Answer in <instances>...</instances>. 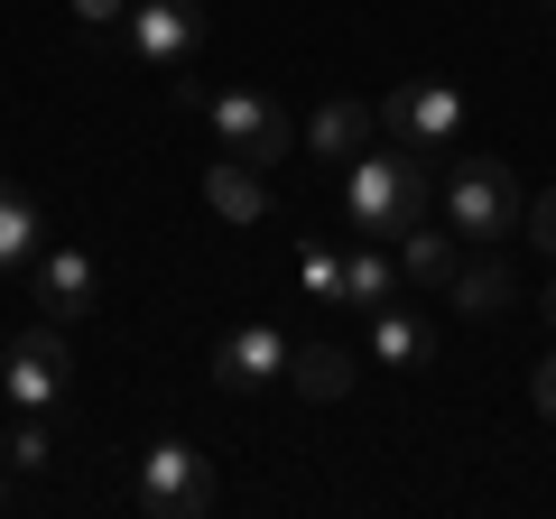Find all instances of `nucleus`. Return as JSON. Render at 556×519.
<instances>
[{
	"label": "nucleus",
	"instance_id": "1a4fd4ad",
	"mask_svg": "<svg viewBox=\"0 0 556 519\" xmlns=\"http://www.w3.org/2000/svg\"><path fill=\"white\" fill-rule=\"evenodd\" d=\"M93 298H102L93 251H38V306H47V325H84Z\"/></svg>",
	"mask_w": 556,
	"mask_h": 519
},
{
	"label": "nucleus",
	"instance_id": "f3484780",
	"mask_svg": "<svg viewBox=\"0 0 556 519\" xmlns=\"http://www.w3.org/2000/svg\"><path fill=\"white\" fill-rule=\"evenodd\" d=\"M390 288H399V269H390V251H380V241L343 251V306H390Z\"/></svg>",
	"mask_w": 556,
	"mask_h": 519
},
{
	"label": "nucleus",
	"instance_id": "39448f33",
	"mask_svg": "<svg viewBox=\"0 0 556 519\" xmlns=\"http://www.w3.org/2000/svg\"><path fill=\"white\" fill-rule=\"evenodd\" d=\"M0 390H10V408H38L47 418L75 390V343H65V325H20L10 353H0Z\"/></svg>",
	"mask_w": 556,
	"mask_h": 519
},
{
	"label": "nucleus",
	"instance_id": "412c9836",
	"mask_svg": "<svg viewBox=\"0 0 556 519\" xmlns=\"http://www.w3.org/2000/svg\"><path fill=\"white\" fill-rule=\"evenodd\" d=\"M529 400H538V418L556 427V353H547V362H538V371H529Z\"/></svg>",
	"mask_w": 556,
	"mask_h": 519
},
{
	"label": "nucleus",
	"instance_id": "b1692460",
	"mask_svg": "<svg viewBox=\"0 0 556 519\" xmlns=\"http://www.w3.org/2000/svg\"><path fill=\"white\" fill-rule=\"evenodd\" d=\"M538 316H547V325H556V279H547V288H538Z\"/></svg>",
	"mask_w": 556,
	"mask_h": 519
},
{
	"label": "nucleus",
	"instance_id": "f8f14e48",
	"mask_svg": "<svg viewBox=\"0 0 556 519\" xmlns=\"http://www.w3.org/2000/svg\"><path fill=\"white\" fill-rule=\"evenodd\" d=\"M204 204H214V214L241 232V223L269 214V186H260V167H251V159H214V167H204Z\"/></svg>",
	"mask_w": 556,
	"mask_h": 519
},
{
	"label": "nucleus",
	"instance_id": "2eb2a0df",
	"mask_svg": "<svg viewBox=\"0 0 556 519\" xmlns=\"http://www.w3.org/2000/svg\"><path fill=\"white\" fill-rule=\"evenodd\" d=\"M510 298H519V279L501 260H464L455 279H445V306H455V316H501Z\"/></svg>",
	"mask_w": 556,
	"mask_h": 519
},
{
	"label": "nucleus",
	"instance_id": "4468645a",
	"mask_svg": "<svg viewBox=\"0 0 556 519\" xmlns=\"http://www.w3.org/2000/svg\"><path fill=\"white\" fill-rule=\"evenodd\" d=\"M455 269H464L455 223H445V232H427V223H417V232H399V279H408V288H445Z\"/></svg>",
	"mask_w": 556,
	"mask_h": 519
},
{
	"label": "nucleus",
	"instance_id": "6e6552de",
	"mask_svg": "<svg viewBox=\"0 0 556 519\" xmlns=\"http://www.w3.org/2000/svg\"><path fill=\"white\" fill-rule=\"evenodd\" d=\"M214 380L241 390V400L269 390V380H288V334H278V325H232V334L214 343Z\"/></svg>",
	"mask_w": 556,
	"mask_h": 519
},
{
	"label": "nucleus",
	"instance_id": "393cba45",
	"mask_svg": "<svg viewBox=\"0 0 556 519\" xmlns=\"http://www.w3.org/2000/svg\"><path fill=\"white\" fill-rule=\"evenodd\" d=\"M547 20H556V0H547Z\"/></svg>",
	"mask_w": 556,
	"mask_h": 519
},
{
	"label": "nucleus",
	"instance_id": "9b49d317",
	"mask_svg": "<svg viewBox=\"0 0 556 519\" xmlns=\"http://www.w3.org/2000/svg\"><path fill=\"white\" fill-rule=\"evenodd\" d=\"M380 140V102H316V121H306V149L316 159H362V149Z\"/></svg>",
	"mask_w": 556,
	"mask_h": 519
},
{
	"label": "nucleus",
	"instance_id": "423d86ee",
	"mask_svg": "<svg viewBox=\"0 0 556 519\" xmlns=\"http://www.w3.org/2000/svg\"><path fill=\"white\" fill-rule=\"evenodd\" d=\"M223 501V482H214V464L195 455V445H149L139 455V510H159V519H204Z\"/></svg>",
	"mask_w": 556,
	"mask_h": 519
},
{
	"label": "nucleus",
	"instance_id": "dca6fc26",
	"mask_svg": "<svg viewBox=\"0 0 556 519\" xmlns=\"http://www.w3.org/2000/svg\"><path fill=\"white\" fill-rule=\"evenodd\" d=\"M28 260H38V204L0 177V279H10V269H28Z\"/></svg>",
	"mask_w": 556,
	"mask_h": 519
},
{
	"label": "nucleus",
	"instance_id": "6ab92c4d",
	"mask_svg": "<svg viewBox=\"0 0 556 519\" xmlns=\"http://www.w3.org/2000/svg\"><path fill=\"white\" fill-rule=\"evenodd\" d=\"M298 279H306V298H316V306H343V251H334V241H306V251H298Z\"/></svg>",
	"mask_w": 556,
	"mask_h": 519
},
{
	"label": "nucleus",
	"instance_id": "20e7f679",
	"mask_svg": "<svg viewBox=\"0 0 556 519\" xmlns=\"http://www.w3.org/2000/svg\"><path fill=\"white\" fill-rule=\"evenodd\" d=\"M380 140L390 149H408V159H455V140H464V93L455 84H408V93H390L380 102Z\"/></svg>",
	"mask_w": 556,
	"mask_h": 519
},
{
	"label": "nucleus",
	"instance_id": "9d476101",
	"mask_svg": "<svg viewBox=\"0 0 556 519\" xmlns=\"http://www.w3.org/2000/svg\"><path fill=\"white\" fill-rule=\"evenodd\" d=\"M445 343H437V325L417 316V306H371V362L380 371H427Z\"/></svg>",
	"mask_w": 556,
	"mask_h": 519
},
{
	"label": "nucleus",
	"instance_id": "aec40b11",
	"mask_svg": "<svg viewBox=\"0 0 556 519\" xmlns=\"http://www.w3.org/2000/svg\"><path fill=\"white\" fill-rule=\"evenodd\" d=\"M519 232H529L538 251L556 260V186H538V195H529V223H519Z\"/></svg>",
	"mask_w": 556,
	"mask_h": 519
},
{
	"label": "nucleus",
	"instance_id": "ddd939ff",
	"mask_svg": "<svg viewBox=\"0 0 556 519\" xmlns=\"http://www.w3.org/2000/svg\"><path fill=\"white\" fill-rule=\"evenodd\" d=\"M288 390L316 400V408L353 400V353H343V343H306V353H288Z\"/></svg>",
	"mask_w": 556,
	"mask_h": 519
},
{
	"label": "nucleus",
	"instance_id": "a211bd4d",
	"mask_svg": "<svg viewBox=\"0 0 556 519\" xmlns=\"http://www.w3.org/2000/svg\"><path fill=\"white\" fill-rule=\"evenodd\" d=\"M0 464H10V473H47V464H56V445H47L38 408H20V418L0 427Z\"/></svg>",
	"mask_w": 556,
	"mask_h": 519
},
{
	"label": "nucleus",
	"instance_id": "4be33fe9",
	"mask_svg": "<svg viewBox=\"0 0 556 519\" xmlns=\"http://www.w3.org/2000/svg\"><path fill=\"white\" fill-rule=\"evenodd\" d=\"M75 10H84L93 28H102V20H130V0H75Z\"/></svg>",
	"mask_w": 556,
	"mask_h": 519
},
{
	"label": "nucleus",
	"instance_id": "5701e85b",
	"mask_svg": "<svg viewBox=\"0 0 556 519\" xmlns=\"http://www.w3.org/2000/svg\"><path fill=\"white\" fill-rule=\"evenodd\" d=\"M10 501H20V473H10V464H0V519H10Z\"/></svg>",
	"mask_w": 556,
	"mask_h": 519
},
{
	"label": "nucleus",
	"instance_id": "f257e3e1",
	"mask_svg": "<svg viewBox=\"0 0 556 519\" xmlns=\"http://www.w3.org/2000/svg\"><path fill=\"white\" fill-rule=\"evenodd\" d=\"M343 214H353L362 241H399L427 223V159H408V149H362L353 177H343Z\"/></svg>",
	"mask_w": 556,
	"mask_h": 519
},
{
	"label": "nucleus",
	"instance_id": "0eeeda50",
	"mask_svg": "<svg viewBox=\"0 0 556 519\" xmlns=\"http://www.w3.org/2000/svg\"><path fill=\"white\" fill-rule=\"evenodd\" d=\"M195 47H204V10L195 0H139L130 10V56L139 65H167V75H177Z\"/></svg>",
	"mask_w": 556,
	"mask_h": 519
},
{
	"label": "nucleus",
	"instance_id": "7ed1b4c3",
	"mask_svg": "<svg viewBox=\"0 0 556 519\" xmlns=\"http://www.w3.org/2000/svg\"><path fill=\"white\" fill-rule=\"evenodd\" d=\"M204 121H214V140L232 149V159H251V167H278L288 149H298V121L278 112L260 84H223V93H204Z\"/></svg>",
	"mask_w": 556,
	"mask_h": 519
},
{
	"label": "nucleus",
	"instance_id": "f03ea898",
	"mask_svg": "<svg viewBox=\"0 0 556 519\" xmlns=\"http://www.w3.org/2000/svg\"><path fill=\"white\" fill-rule=\"evenodd\" d=\"M445 223L464 241H510L529 223V186L510 177V159H455L445 167Z\"/></svg>",
	"mask_w": 556,
	"mask_h": 519
}]
</instances>
